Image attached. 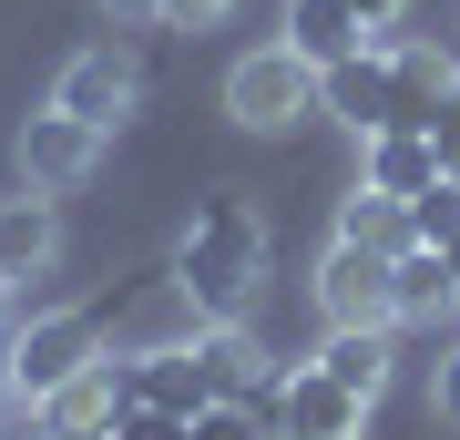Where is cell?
Listing matches in <instances>:
<instances>
[{"label":"cell","instance_id":"ba28073f","mask_svg":"<svg viewBox=\"0 0 460 440\" xmlns=\"http://www.w3.org/2000/svg\"><path fill=\"white\" fill-rule=\"evenodd\" d=\"M328 113L358 133V144L399 123V82H389V51H378V41H358V51H348V62L328 72Z\"/></svg>","mask_w":460,"mask_h":440},{"label":"cell","instance_id":"d4e9b609","mask_svg":"<svg viewBox=\"0 0 460 440\" xmlns=\"http://www.w3.org/2000/svg\"><path fill=\"white\" fill-rule=\"evenodd\" d=\"M348 11H358V31H399V11H410V0H348Z\"/></svg>","mask_w":460,"mask_h":440},{"label":"cell","instance_id":"3957f363","mask_svg":"<svg viewBox=\"0 0 460 440\" xmlns=\"http://www.w3.org/2000/svg\"><path fill=\"white\" fill-rule=\"evenodd\" d=\"M83 369H102V328H93V308H51V318H31V328L11 338V390H31V400L72 390Z\"/></svg>","mask_w":460,"mask_h":440},{"label":"cell","instance_id":"d6986e66","mask_svg":"<svg viewBox=\"0 0 460 440\" xmlns=\"http://www.w3.org/2000/svg\"><path fill=\"white\" fill-rule=\"evenodd\" d=\"M410 236H420V246H440V256L460 246V175H440L429 195H410Z\"/></svg>","mask_w":460,"mask_h":440},{"label":"cell","instance_id":"277c9868","mask_svg":"<svg viewBox=\"0 0 460 440\" xmlns=\"http://www.w3.org/2000/svg\"><path fill=\"white\" fill-rule=\"evenodd\" d=\"M399 256H378V246H328V266H317V308H328V328H389L399 318V287H389Z\"/></svg>","mask_w":460,"mask_h":440},{"label":"cell","instance_id":"ac0fdd59","mask_svg":"<svg viewBox=\"0 0 460 440\" xmlns=\"http://www.w3.org/2000/svg\"><path fill=\"white\" fill-rule=\"evenodd\" d=\"M195 440H277V400H205L195 409Z\"/></svg>","mask_w":460,"mask_h":440},{"label":"cell","instance_id":"e0dca14e","mask_svg":"<svg viewBox=\"0 0 460 440\" xmlns=\"http://www.w3.org/2000/svg\"><path fill=\"white\" fill-rule=\"evenodd\" d=\"M338 236H348V246H378V256L420 246V236H410V205H399V195H368V184H358V195L338 205Z\"/></svg>","mask_w":460,"mask_h":440},{"label":"cell","instance_id":"83f0119b","mask_svg":"<svg viewBox=\"0 0 460 440\" xmlns=\"http://www.w3.org/2000/svg\"><path fill=\"white\" fill-rule=\"evenodd\" d=\"M450 277H460V246H450Z\"/></svg>","mask_w":460,"mask_h":440},{"label":"cell","instance_id":"4316f807","mask_svg":"<svg viewBox=\"0 0 460 440\" xmlns=\"http://www.w3.org/2000/svg\"><path fill=\"white\" fill-rule=\"evenodd\" d=\"M51 440H113V430H51Z\"/></svg>","mask_w":460,"mask_h":440},{"label":"cell","instance_id":"9c48e42d","mask_svg":"<svg viewBox=\"0 0 460 440\" xmlns=\"http://www.w3.org/2000/svg\"><path fill=\"white\" fill-rule=\"evenodd\" d=\"M113 379H123V409L144 400V409H174V420H195V409L215 400V390H205V359H195V338H184V348H144V359H123Z\"/></svg>","mask_w":460,"mask_h":440},{"label":"cell","instance_id":"603a6c76","mask_svg":"<svg viewBox=\"0 0 460 440\" xmlns=\"http://www.w3.org/2000/svg\"><path fill=\"white\" fill-rule=\"evenodd\" d=\"M429 144H440V164H450V175H460V93L440 103V123H429Z\"/></svg>","mask_w":460,"mask_h":440},{"label":"cell","instance_id":"6da1fadb","mask_svg":"<svg viewBox=\"0 0 460 440\" xmlns=\"http://www.w3.org/2000/svg\"><path fill=\"white\" fill-rule=\"evenodd\" d=\"M256 277H266V215L246 195H205L174 246V297L195 308V328H215V318H246Z\"/></svg>","mask_w":460,"mask_h":440},{"label":"cell","instance_id":"4fadbf2b","mask_svg":"<svg viewBox=\"0 0 460 440\" xmlns=\"http://www.w3.org/2000/svg\"><path fill=\"white\" fill-rule=\"evenodd\" d=\"M277 41H287V51H307L317 72H338L368 31H358V11H348V0H287V31H277Z\"/></svg>","mask_w":460,"mask_h":440},{"label":"cell","instance_id":"7402d4cb","mask_svg":"<svg viewBox=\"0 0 460 440\" xmlns=\"http://www.w3.org/2000/svg\"><path fill=\"white\" fill-rule=\"evenodd\" d=\"M226 11H235V0H164L154 21H174V31H205V21H226Z\"/></svg>","mask_w":460,"mask_h":440},{"label":"cell","instance_id":"9a60e30c","mask_svg":"<svg viewBox=\"0 0 460 440\" xmlns=\"http://www.w3.org/2000/svg\"><path fill=\"white\" fill-rule=\"evenodd\" d=\"M317 369H328L338 390L378 400V390H389V328H328V348H317Z\"/></svg>","mask_w":460,"mask_h":440},{"label":"cell","instance_id":"2e32d148","mask_svg":"<svg viewBox=\"0 0 460 440\" xmlns=\"http://www.w3.org/2000/svg\"><path fill=\"white\" fill-rule=\"evenodd\" d=\"M389 287H399V318H450V308H460V277H450L440 246H399Z\"/></svg>","mask_w":460,"mask_h":440},{"label":"cell","instance_id":"44dd1931","mask_svg":"<svg viewBox=\"0 0 460 440\" xmlns=\"http://www.w3.org/2000/svg\"><path fill=\"white\" fill-rule=\"evenodd\" d=\"M113 440H195V420H174V409H144V400H133L123 420H113Z\"/></svg>","mask_w":460,"mask_h":440},{"label":"cell","instance_id":"8fae6325","mask_svg":"<svg viewBox=\"0 0 460 440\" xmlns=\"http://www.w3.org/2000/svg\"><path fill=\"white\" fill-rule=\"evenodd\" d=\"M440 175H450V164H440L429 133H410V123H399V133H368V164H358L368 195H399V205H410V195H429Z\"/></svg>","mask_w":460,"mask_h":440},{"label":"cell","instance_id":"cb8c5ba5","mask_svg":"<svg viewBox=\"0 0 460 440\" xmlns=\"http://www.w3.org/2000/svg\"><path fill=\"white\" fill-rule=\"evenodd\" d=\"M429 409H440V420L460 430V348H450V359H440V390H429Z\"/></svg>","mask_w":460,"mask_h":440},{"label":"cell","instance_id":"7a4b0ae2","mask_svg":"<svg viewBox=\"0 0 460 440\" xmlns=\"http://www.w3.org/2000/svg\"><path fill=\"white\" fill-rule=\"evenodd\" d=\"M317 103H328V72H317L307 51H287V41H266V51H246V62L226 72V113L246 133H287V123H307Z\"/></svg>","mask_w":460,"mask_h":440},{"label":"cell","instance_id":"7c38bea8","mask_svg":"<svg viewBox=\"0 0 460 440\" xmlns=\"http://www.w3.org/2000/svg\"><path fill=\"white\" fill-rule=\"evenodd\" d=\"M51 246H62V226H51V195H41V184L0 195V287H11V277H41Z\"/></svg>","mask_w":460,"mask_h":440},{"label":"cell","instance_id":"30bf717a","mask_svg":"<svg viewBox=\"0 0 460 440\" xmlns=\"http://www.w3.org/2000/svg\"><path fill=\"white\" fill-rule=\"evenodd\" d=\"M378 51H389V82H399V123L429 133V123H440V103L460 93V62H450L440 41H378ZM399 123H389V133H399Z\"/></svg>","mask_w":460,"mask_h":440},{"label":"cell","instance_id":"ffe728a7","mask_svg":"<svg viewBox=\"0 0 460 440\" xmlns=\"http://www.w3.org/2000/svg\"><path fill=\"white\" fill-rule=\"evenodd\" d=\"M0 440H51L41 400H31V390H11V379H0Z\"/></svg>","mask_w":460,"mask_h":440},{"label":"cell","instance_id":"8992f818","mask_svg":"<svg viewBox=\"0 0 460 440\" xmlns=\"http://www.w3.org/2000/svg\"><path fill=\"white\" fill-rule=\"evenodd\" d=\"M51 103L62 113H83L93 133H113L133 103H144V72H133V51H113V41H93V51H72L62 62V82H51Z\"/></svg>","mask_w":460,"mask_h":440},{"label":"cell","instance_id":"5bb4252c","mask_svg":"<svg viewBox=\"0 0 460 440\" xmlns=\"http://www.w3.org/2000/svg\"><path fill=\"white\" fill-rule=\"evenodd\" d=\"M195 359H205V390H215V400H256V390H266V369H256V338H246L235 318L195 328Z\"/></svg>","mask_w":460,"mask_h":440},{"label":"cell","instance_id":"52a82bcc","mask_svg":"<svg viewBox=\"0 0 460 440\" xmlns=\"http://www.w3.org/2000/svg\"><path fill=\"white\" fill-rule=\"evenodd\" d=\"M102 164V133L83 113H62V103H41L31 123H21V184H41V195H72Z\"/></svg>","mask_w":460,"mask_h":440},{"label":"cell","instance_id":"5b68a950","mask_svg":"<svg viewBox=\"0 0 460 440\" xmlns=\"http://www.w3.org/2000/svg\"><path fill=\"white\" fill-rule=\"evenodd\" d=\"M266 400H277V440H358V430H368V400H358V390H338L317 359H307V369H287Z\"/></svg>","mask_w":460,"mask_h":440},{"label":"cell","instance_id":"484cf974","mask_svg":"<svg viewBox=\"0 0 460 440\" xmlns=\"http://www.w3.org/2000/svg\"><path fill=\"white\" fill-rule=\"evenodd\" d=\"M93 11H102V21H154L164 0H93Z\"/></svg>","mask_w":460,"mask_h":440}]
</instances>
